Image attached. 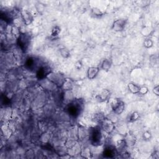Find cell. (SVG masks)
Instances as JSON below:
<instances>
[{"instance_id": "cell-12", "label": "cell", "mask_w": 159, "mask_h": 159, "mask_svg": "<svg viewBox=\"0 0 159 159\" xmlns=\"http://www.w3.org/2000/svg\"><path fill=\"white\" fill-rule=\"evenodd\" d=\"M100 71V68L98 66H90L88 68L86 71L87 78L89 80H93L98 75Z\"/></svg>"}, {"instance_id": "cell-10", "label": "cell", "mask_w": 159, "mask_h": 159, "mask_svg": "<svg viewBox=\"0 0 159 159\" xmlns=\"http://www.w3.org/2000/svg\"><path fill=\"white\" fill-rule=\"evenodd\" d=\"M110 95H111L110 90L107 89H102L96 94L95 98L98 102H103L108 100V99L110 98Z\"/></svg>"}, {"instance_id": "cell-2", "label": "cell", "mask_w": 159, "mask_h": 159, "mask_svg": "<svg viewBox=\"0 0 159 159\" xmlns=\"http://www.w3.org/2000/svg\"><path fill=\"white\" fill-rule=\"evenodd\" d=\"M30 40L31 37L29 34L20 32L17 38V45L22 52L25 53L28 50Z\"/></svg>"}, {"instance_id": "cell-14", "label": "cell", "mask_w": 159, "mask_h": 159, "mask_svg": "<svg viewBox=\"0 0 159 159\" xmlns=\"http://www.w3.org/2000/svg\"><path fill=\"white\" fill-rule=\"evenodd\" d=\"M36 64H37V60L34 57H30L25 60L24 63V66L27 69L29 70H32L35 68Z\"/></svg>"}, {"instance_id": "cell-21", "label": "cell", "mask_w": 159, "mask_h": 159, "mask_svg": "<svg viewBox=\"0 0 159 159\" xmlns=\"http://www.w3.org/2000/svg\"><path fill=\"white\" fill-rule=\"evenodd\" d=\"M59 52L60 53V55L64 58H68L70 57V50L65 48V47H62L59 49Z\"/></svg>"}, {"instance_id": "cell-1", "label": "cell", "mask_w": 159, "mask_h": 159, "mask_svg": "<svg viewBox=\"0 0 159 159\" xmlns=\"http://www.w3.org/2000/svg\"><path fill=\"white\" fill-rule=\"evenodd\" d=\"M89 140L94 146H99L102 143L103 135L99 125L93 127L89 130Z\"/></svg>"}, {"instance_id": "cell-26", "label": "cell", "mask_w": 159, "mask_h": 159, "mask_svg": "<svg viewBox=\"0 0 159 159\" xmlns=\"http://www.w3.org/2000/svg\"><path fill=\"white\" fill-rule=\"evenodd\" d=\"M83 63L82 60H79L75 63V68L78 70H80L83 68Z\"/></svg>"}, {"instance_id": "cell-6", "label": "cell", "mask_w": 159, "mask_h": 159, "mask_svg": "<svg viewBox=\"0 0 159 159\" xmlns=\"http://www.w3.org/2000/svg\"><path fill=\"white\" fill-rule=\"evenodd\" d=\"M100 126L102 131H104L106 134H111L114 129L115 125L114 123L110 119L105 118L100 124H99Z\"/></svg>"}, {"instance_id": "cell-15", "label": "cell", "mask_w": 159, "mask_h": 159, "mask_svg": "<svg viewBox=\"0 0 159 159\" xmlns=\"http://www.w3.org/2000/svg\"><path fill=\"white\" fill-rule=\"evenodd\" d=\"M0 18L2 20H4L7 24H11L13 21V16L10 12H1Z\"/></svg>"}, {"instance_id": "cell-13", "label": "cell", "mask_w": 159, "mask_h": 159, "mask_svg": "<svg viewBox=\"0 0 159 159\" xmlns=\"http://www.w3.org/2000/svg\"><path fill=\"white\" fill-rule=\"evenodd\" d=\"M60 87L65 91H71L74 87L73 81L70 78H65Z\"/></svg>"}, {"instance_id": "cell-8", "label": "cell", "mask_w": 159, "mask_h": 159, "mask_svg": "<svg viewBox=\"0 0 159 159\" xmlns=\"http://www.w3.org/2000/svg\"><path fill=\"white\" fill-rule=\"evenodd\" d=\"M20 16L24 24L29 25L32 24L34 20V16L32 13L27 9H22L20 11Z\"/></svg>"}, {"instance_id": "cell-27", "label": "cell", "mask_w": 159, "mask_h": 159, "mask_svg": "<svg viewBox=\"0 0 159 159\" xmlns=\"http://www.w3.org/2000/svg\"><path fill=\"white\" fill-rule=\"evenodd\" d=\"M35 8L37 9V11L40 13L42 11H43V9H44V6L43 4H42L41 3L39 2L38 4H37L35 5Z\"/></svg>"}, {"instance_id": "cell-11", "label": "cell", "mask_w": 159, "mask_h": 159, "mask_svg": "<svg viewBox=\"0 0 159 159\" xmlns=\"http://www.w3.org/2000/svg\"><path fill=\"white\" fill-rule=\"evenodd\" d=\"M49 69L46 66H40L36 71V78L39 80H43L47 78V75L50 72Z\"/></svg>"}, {"instance_id": "cell-23", "label": "cell", "mask_w": 159, "mask_h": 159, "mask_svg": "<svg viewBox=\"0 0 159 159\" xmlns=\"http://www.w3.org/2000/svg\"><path fill=\"white\" fill-rule=\"evenodd\" d=\"M153 42L151 39H145L143 41V46L147 48H150L153 46Z\"/></svg>"}, {"instance_id": "cell-22", "label": "cell", "mask_w": 159, "mask_h": 159, "mask_svg": "<svg viewBox=\"0 0 159 159\" xmlns=\"http://www.w3.org/2000/svg\"><path fill=\"white\" fill-rule=\"evenodd\" d=\"M61 32V28L60 26L56 25L55 26H53L52 29V30H51V35L52 37H57L59 35V34Z\"/></svg>"}, {"instance_id": "cell-5", "label": "cell", "mask_w": 159, "mask_h": 159, "mask_svg": "<svg viewBox=\"0 0 159 159\" xmlns=\"http://www.w3.org/2000/svg\"><path fill=\"white\" fill-rule=\"evenodd\" d=\"M127 24V19L124 18H120L115 20L111 26V29L114 32H122L123 31Z\"/></svg>"}, {"instance_id": "cell-3", "label": "cell", "mask_w": 159, "mask_h": 159, "mask_svg": "<svg viewBox=\"0 0 159 159\" xmlns=\"http://www.w3.org/2000/svg\"><path fill=\"white\" fill-rule=\"evenodd\" d=\"M66 111L70 116L74 118L78 117L82 111V104L80 100L73 101L70 103L66 107Z\"/></svg>"}, {"instance_id": "cell-28", "label": "cell", "mask_w": 159, "mask_h": 159, "mask_svg": "<svg viewBox=\"0 0 159 159\" xmlns=\"http://www.w3.org/2000/svg\"><path fill=\"white\" fill-rule=\"evenodd\" d=\"M153 92L156 96H159V86H158V85H156L155 86H154V88L153 89Z\"/></svg>"}, {"instance_id": "cell-9", "label": "cell", "mask_w": 159, "mask_h": 159, "mask_svg": "<svg viewBox=\"0 0 159 159\" xmlns=\"http://www.w3.org/2000/svg\"><path fill=\"white\" fill-rule=\"evenodd\" d=\"M117 154V150L116 147L112 145L106 146L102 152V155L104 158H112L116 157Z\"/></svg>"}, {"instance_id": "cell-18", "label": "cell", "mask_w": 159, "mask_h": 159, "mask_svg": "<svg viewBox=\"0 0 159 159\" xmlns=\"http://www.w3.org/2000/svg\"><path fill=\"white\" fill-rule=\"evenodd\" d=\"M140 86L134 82H129L127 84L128 90L132 94H138L140 90Z\"/></svg>"}, {"instance_id": "cell-19", "label": "cell", "mask_w": 159, "mask_h": 159, "mask_svg": "<svg viewBox=\"0 0 159 159\" xmlns=\"http://www.w3.org/2000/svg\"><path fill=\"white\" fill-rule=\"evenodd\" d=\"M140 117V113L137 111H134L132 113H130L127 117V122H134L137 121L139 119Z\"/></svg>"}, {"instance_id": "cell-4", "label": "cell", "mask_w": 159, "mask_h": 159, "mask_svg": "<svg viewBox=\"0 0 159 159\" xmlns=\"http://www.w3.org/2000/svg\"><path fill=\"white\" fill-rule=\"evenodd\" d=\"M111 107L115 114L120 115L125 110V104L122 99L116 98L111 101Z\"/></svg>"}, {"instance_id": "cell-17", "label": "cell", "mask_w": 159, "mask_h": 159, "mask_svg": "<svg viewBox=\"0 0 159 159\" xmlns=\"http://www.w3.org/2000/svg\"><path fill=\"white\" fill-rule=\"evenodd\" d=\"M90 14L93 17L96 19H100L104 15L103 12L100 9L96 7H93L91 9Z\"/></svg>"}, {"instance_id": "cell-16", "label": "cell", "mask_w": 159, "mask_h": 159, "mask_svg": "<svg viewBox=\"0 0 159 159\" xmlns=\"http://www.w3.org/2000/svg\"><path fill=\"white\" fill-rule=\"evenodd\" d=\"M112 61L109 59V58H105L104 59L101 63V66H100V69L105 71H108L112 66Z\"/></svg>"}, {"instance_id": "cell-24", "label": "cell", "mask_w": 159, "mask_h": 159, "mask_svg": "<svg viewBox=\"0 0 159 159\" xmlns=\"http://www.w3.org/2000/svg\"><path fill=\"white\" fill-rule=\"evenodd\" d=\"M152 137V133L150 131L146 130V131H145L143 132V140L148 141V140H151Z\"/></svg>"}, {"instance_id": "cell-25", "label": "cell", "mask_w": 159, "mask_h": 159, "mask_svg": "<svg viewBox=\"0 0 159 159\" xmlns=\"http://www.w3.org/2000/svg\"><path fill=\"white\" fill-rule=\"evenodd\" d=\"M148 92V88L146 86H142L140 87V90H139V94L145 95Z\"/></svg>"}, {"instance_id": "cell-20", "label": "cell", "mask_w": 159, "mask_h": 159, "mask_svg": "<svg viewBox=\"0 0 159 159\" xmlns=\"http://www.w3.org/2000/svg\"><path fill=\"white\" fill-rule=\"evenodd\" d=\"M105 119V116H104V114L101 112H98V113H96L94 115V117H93V119H94V121L95 122H96L97 124H100L101 122Z\"/></svg>"}, {"instance_id": "cell-7", "label": "cell", "mask_w": 159, "mask_h": 159, "mask_svg": "<svg viewBox=\"0 0 159 159\" xmlns=\"http://www.w3.org/2000/svg\"><path fill=\"white\" fill-rule=\"evenodd\" d=\"M47 78L52 81L53 83H54L56 85H60V86H61L64 80L65 79L62 75H60V73H54L50 71L48 75L47 76Z\"/></svg>"}]
</instances>
